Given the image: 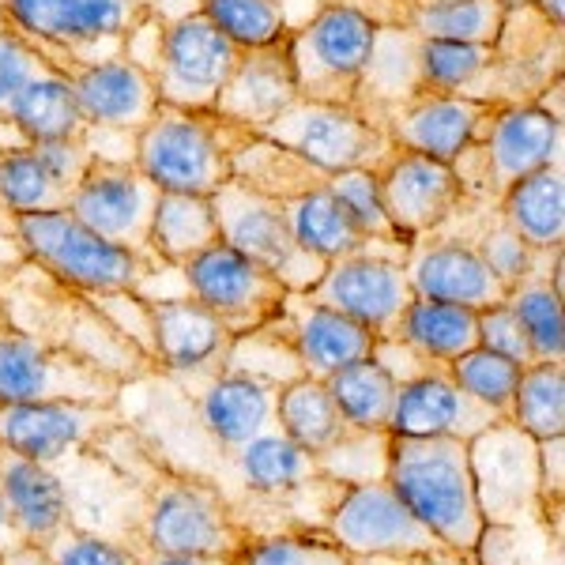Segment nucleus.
I'll return each mask as SVG.
<instances>
[{
	"label": "nucleus",
	"instance_id": "obj_9",
	"mask_svg": "<svg viewBox=\"0 0 565 565\" xmlns=\"http://www.w3.org/2000/svg\"><path fill=\"white\" fill-rule=\"evenodd\" d=\"M468 468L487 527L543 524L540 441L513 418H494L468 441Z\"/></svg>",
	"mask_w": 565,
	"mask_h": 565
},
{
	"label": "nucleus",
	"instance_id": "obj_50",
	"mask_svg": "<svg viewBox=\"0 0 565 565\" xmlns=\"http://www.w3.org/2000/svg\"><path fill=\"white\" fill-rule=\"evenodd\" d=\"M42 72H57V65L12 26H0V125H8L20 90Z\"/></svg>",
	"mask_w": 565,
	"mask_h": 565
},
{
	"label": "nucleus",
	"instance_id": "obj_61",
	"mask_svg": "<svg viewBox=\"0 0 565 565\" xmlns=\"http://www.w3.org/2000/svg\"><path fill=\"white\" fill-rule=\"evenodd\" d=\"M0 565H8V562H0Z\"/></svg>",
	"mask_w": 565,
	"mask_h": 565
},
{
	"label": "nucleus",
	"instance_id": "obj_5",
	"mask_svg": "<svg viewBox=\"0 0 565 565\" xmlns=\"http://www.w3.org/2000/svg\"><path fill=\"white\" fill-rule=\"evenodd\" d=\"M8 218H12L15 245L23 249V257L50 279L84 290V295H140L143 279L154 271V264L106 242L68 207Z\"/></svg>",
	"mask_w": 565,
	"mask_h": 565
},
{
	"label": "nucleus",
	"instance_id": "obj_13",
	"mask_svg": "<svg viewBox=\"0 0 565 565\" xmlns=\"http://www.w3.org/2000/svg\"><path fill=\"white\" fill-rule=\"evenodd\" d=\"M324 532L351 558H418L441 551L437 535L399 501L388 479L354 482L343 490Z\"/></svg>",
	"mask_w": 565,
	"mask_h": 565
},
{
	"label": "nucleus",
	"instance_id": "obj_44",
	"mask_svg": "<svg viewBox=\"0 0 565 565\" xmlns=\"http://www.w3.org/2000/svg\"><path fill=\"white\" fill-rule=\"evenodd\" d=\"M234 565H351V554L328 532H276L245 543Z\"/></svg>",
	"mask_w": 565,
	"mask_h": 565
},
{
	"label": "nucleus",
	"instance_id": "obj_15",
	"mask_svg": "<svg viewBox=\"0 0 565 565\" xmlns=\"http://www.w3.org/2000/svg\"><path fill=\"white\" fill-rule=\"evenodd\" d=\"M159 204V185L132 167V159H95L76 193L68 200V212L87 223L106 242L121 245L159 268L151 253V218Z\"/></svg>",
	"mask_w": 565,
	"mask_h": 565
},
{
	"label": "nucleus",
	"instance_id": "obj_52",
	"mask_svg": "<svg viewBox=\"0 0 565 565\" xmlns=\"http://www.w3.org/2000/svg\"><path fill=\"white\" fill-rule=\"evenodd\" d=\"M34 154L42 159V167L50 170L68 193H76V185L84 181V174L90 170V162L98 159V151L90 148V140H50V143H31Z\"/></svg>",
	"mask_w": 565,
	"mask_h": 565
},
{
	"label": "nucleus",
	"instance_id": "obj_10",
	"mask_svg": "<svg viewBox=\"0 0 565 565\" xmlns=\"http://www.w3.org/2000/svg\"><path fill=\"white\" fill-rule=\"evenodd\" d=\"M212 207L218 218V238L249 260H257L260 268H268L287 290H309L324 276L328 264L302 249L290 234L282 200H271L249 189L245 181L231 178L212 193Z\"/></svg>",
	"mask_w": 565,
	"mask_h": 565
},
{
	"label": "nucleus",
	"instance_id": "obj_51",
	"mask_svg": "<svg viewBox=\"0 0 565 565\" xmlns=\"http://www.w3.org/2000/svg\"><path fill=\"white\" fill-rule=\"evenodd\" d=\"M479 348L494 351V354H501V359L516 362V366H532L535 362L521 317L513 313V306L509 302L479 309Z\"/></svg>",
	"mask_w": 565,
	"mask_h": 565
},
{
	"label": "nucleus",
	"instance_id": "obj_60",
	"mask_svg": "<svg viewBox=\"0 0 565 565\" xmlns=\"http://www.w3.org/2000/svg\"><path fill=\"white\" fill-rule=\"evenodd\" d=\"M505 4H509V8H516V4H524V0H505Z\"/></svg>",
	"mask_w": 565,
	"mask_h": 565
},
{
	"label": "nucleus",
	"instance_id": "obj_38",
	"mask_svg": "<svg viewBox=\"0 0 565 565\" xmlns=\"http://www.w3.org/2000/svg\"><path fill=\"white\" fill-rule=\"evenodd\" d=\"M324 385L351 426H359V430H388L399 385L392 381V373L381 366L373 354L370 359L351 362V366H343L335 373H328Z\"/></svg>",
	"mask_w": 565,
	"mask_h": 565
},
{
	"label": "nucleus",
	"instance_id": "obj_55",
	"mask_svg": "<svg viewBox=\"0 0 565 565\" xmlns=\"http://www.w3.org/2000/svg\"><path fill=\"white\" fill-rule=\"evenodd\" d=\"M535 15H543L551 26H565V0H524Z\"/></svg>",
	"mask_w": 565,
	"mask_h": 565
},
{
	"label": "nucleus",
	"instance_id": "obj_49",
	"mask_svg": "<svg viewBox=\"0 0 565 565\" xmlns=\"http://www.w3.org/2000/svg\"><path fill=\"white\" fill-rule=\"evenodd\" d=\"M479 249V257L490 264V271L501 279V287L513 290L521 287L524 279H532L535 271H543V264L554 257V253H535L532 245L521 242V234L513 231V226L505 223V218L498 215L494 207V223L487 226V231L479 234V242H471Z\"/></svg>",
	"mask_w": 565,
	"mask_h": 565
},
{
	"label": "nucleus",
	"instance_id": "obj_48",
	"mask_svg": "<svg viewBox=\"0 0 565 565\" xmlns=\"http://www.w3.org/2000/svg\"><path fill=\"white\" fill-rule=\"evenodd\" d=\"M39 565H140V551L129 543L106 540V535L84 532L65 524L57 535L31 546Z\"/></svg>",
	"mask_w": 565,
	"mask_h": 565
},
{
	"label": "nucleus",
	"instance_id": "obj_31",
	"mask_svg": "<svg viewBox=\"0 0 565 565\" xmlns=\"http://www.w3.org/2000/svg\"><path fill=\"white\" fill-rule=\"evenodd\" d=\"M276 426L295 445H302L309 457H321L332 445H340L351 430H359V426H351L340 407H335L324 381L306 377V373L279 385Z\"/></svg>",
	"mask_w": 565,
	"mask_h": 565
},
{
	"label": "nucleus",
	"instance_id": "obj_34",
	"mask_svg": "<svg viewBox=\"0 0 565 565\" xmlns=\"http://www.w3.org/2000/svg\"><path fill=\"white\" fill-rule=\"evenodd\" d=\"M218 238V218L212 196L193 193H159L151 218V253L162 268H185L189 260L212 249Z\"/></svg>",
	"mask_w": 565,
	"mask_h": 565
},
{
	"label": "nucleus",
	"instance_id": "obj_19",
	"mask_svg": "<svg viewBox=\"0 0 565 565\" xmlns=\"http://www.w3.org/2000/svg\"><path fill=\"white\" fill-rule=\"evenodd\" d=\"M388 223L404 242L437 234L468 204V189L449 162H437L423 151L392 148L388 159L373 170Z\"/></svg>",
	"mask_w": 565,
	"mask_h": 565
},
{
	"label": "nucleus",
	"instance_id": "obj_46",
	"mask_svg": "<svg viewBox=\"0 0 565 565\" xmlns=\"http://www.w3.org/2000/svg\"><path fill=\"white\" fill-rule=\"evenodd\" d=\"M328 189L343 200V207H348L351 218L359 223V231L366 234L373 245H385V249H407V245H412L399 238L396 226L388 223L373 170H335V174L328 178Z\"/></svg>",
	"mask_w": 565,
	"mask_h": 565
},
{
	"label": "nucleus",
	"instance_id": "obj_53",
	"mask_svg": "<svg viewBox=\"0 0 565 565\" xmlns=\"http://www.w3.org/2000/svg\"><path fill=\"white\" fill-rule=\"evenodd\" d=\"M26 551H31V543H26L20 521H15L12 501H8L4 487H0V562H15V558H23Z\"/></svg>",
	"mask_w": 565,
	"mask_h": 565
},
{
	"label": "nucleus",
	"instance_id": "obj_17",
	"mask_svg": "<svg viewBox=\"0 0 565 565\" xmlns=\"http://www.w3.org/2000/svg\"><path fill=\"white\" fill-rule=\"evenodd\" d=\"M505 103H487V98L468 95H441V90H418L404 103L388 106L377 117V129L396 148L423 151L437 162H460L471 148L487 140L498 109Z\"/></svg>",
	"mask_w": 565,
	"mask_h": 565
},
{
	"label": "nucleus",
	"instance_id": "obj_29",
	"mask_svg": "<svg viewBox=\"0 0 565 565\" xmlns=\"http://www.w3.org/2000/svg\"><path fill=\"white\" fill-rule=\"evenodd\" d=\"M0 487L15 509L26 543L39 546L50 535H57L68 524V498L61 487L57 471L50 463L15 457V452L0 449Z\"/></svg>",
	"mask_w": 565,
	"mask_h": 565
},
{
	"label": "nucleus",
	"instance_id": "obj_24",
	"mask_svg": "<svg viewBox=\"0 0 565 565\" xmlns=\"http://www.w3.org/2000/svg\"><path fill=\"white\" fill-rule=\"evenodd\" d=\"M76 103L84 109L90 132H125L136 136L159 109L151 72L132 57H106L95 65H76L68 72Z\"/></svg>",
	"mask_w": 565,
	"mask_h": 565
},
{
	"label": "nucleus",
	"instance_id": "obj_54",
	"mask_svg": "<svg viewBox=\"0 0 565 565\" xmlns=\"http://www.w3.org/2000/svg\"><path fill=\"white\" fill-rule=\"evenodd\" d=\"M140 565H234V558H200V554H140Z\"/></svg>",
	"mask_w": 565,
	"mask_h": 565
},
{
	"label": "nucleus",
	"instance_id": "obj_21",
	"mask_svg": "<svg viewBox=\"0 0 565 565\" xmlns=\"http://www.w3.org/2000/svg\"><path fill=\"white\" fill-rule=\"evenodd\" d=\"M140 313L148 317V354L154 366L174 377H215L226 366L234 335L226 324L196 298H140Z\"/></svg>",
	"mask_w": 565,
	"mask_h": 565
},
{
	"label": "nucleus",
	"instance_id": "obj_26",
	"mask_svg": "<svg viewBox=\"0 0 565 565\" xmlns=\"http://www.w3.org/2000/svg\"><path fill=\"white\" fill-rule=\"evenodd\" d=\"M494 418L490 407H482L479 399H471L457 381L449 377V370L426 373L396 392V407L388 418V434L399 437H460L471 441L479 430H487Z\"/></svg>",
	"mask_w": 565,
	"mask_h": 565
},
{
	"label": "nucleus",
	"instance_id": "obj_42",
	"mask_svg": "<svg viewBox=\"0 0 565 565\" xmlns=\"http://www.w3.org/2000/svg\"><path fill=\"white\" fill-rule=\"evenodd\" d=\"M196 8L238 50H260V45H271L290 34L282 0H200Z\"/></svg>",
	"mask_w": 565,
	"mask_h": 565
},
{
	"label": "nucleus",
	"instance_id": "obj_6",
	"mask_svg": "<svg viewBox=\"0 0 565 565\" xmlns=\"http://www.w3.org/2000/svg\"><path fill=\"white\" fill-rule=\"evenodd\" d=\"M125 377L90 354L0 324V404H117Z\"/></svg>",
	"mask_w": 565,
	"mask_h": 565
},
{
	"label": "nucleus",
	"instance_id": "obj_59",
	"mask_svg": "<svg viewBox=\"0 0 565 565\" xmlns=\"http://www.w3.org/2000/svg\"><path fill=\"white\" fill-rule=\"evenodd\" d=\"M396 4H404V12H407V4H415V0H396Z\"/></svg>",
	"mask_w": 565,
	"mask_h": 565
},
{
	"label": "nucleus",
	"instance_id": "obj_2",
	"mask_svg": "<svg viewBox=\"0 0 565 565\" xmlns=\"http://www.w3.org/2000/svg\"><path fill=\"white\" fill-rule=\"evenodd\" d=\"M140 482L143 516L140 543L151 554H200V558H238L249 532L234 516L231 501L200 471H185L136 437L132 463H121Z\"/></svg>",
	"mask_w": 565,
	"mask_h": 565
},
{
	"label": "nucleus",
	"instance_id": "obj_33",
	"mask_svg": "<svg viewBox=\"0 0 565 565\" xmlns=\"http://www.w3.org/2000/svg\"><path fill=\"white\" fill-rule=\"evenodd\" d=\"M231 178L245 181L249 189L271 196V200H295L313 189H324L328 178L321 167H313L298 151L282 148V143L268 140V136L253 132L238 151L231 154Z\"/></svg>",
	"mask_w": 565,
	"mask_h": 565
},
{
	"label": "nucleus",
	"instance_id": "obj_1",
	"mask_svg": "<svg viewBox=\"0 0 565 565\" xmlns=\"http://www.w3.org/2000/svg\"><path fill=\"white\" fill-rule=\"evenodd\" d=\"M218 457L223 468L207 479L231 501L249 540L276 532H324L335 501L348 490L321 476L317 460L282 430H268Z\"/></svg>",
	"mask_w": 565,
	"mask_h": 565
},
{
	"label": "nucleus",
	"instance_id": "obj_39",
	"mask_svg": "<svg viewBox=\"0 0 565 565\" xmlns=\"http://www.w3.org/2000/svg\"><path fill=\"white\" fill-rule=\"evenodd\" d=\"M72 193L61 185L31 143L0 151V212L31 215V212H65Z\"/></svg>",
	"mask_w": 565,
	"mask_h": 565
},
{
	"label": "nucleus",
	"instance_id": "obj_25",
	"mask_svg": "<svg viewBox=\"0 0 565 565\" xmlns=\"http://www.w3.org/2000/svg\"><path fill=\"white\" fill-rule=\"evenodd\" d=\"M276 396L279 381H268L260 373L223 370L204 381L196 399L200 426L218 445V452L242 449L253 437L279 430L276 426Z\"/></svg>",
	"mask_w": 565,
	"mask_h": 565
},
{
	"label": "nucleus",
	"instance_id": "obj_11",
	"mask_svg": "<svg viewBox=\"0 0 565 565\" xmlns=\"http://www.w3.org/2000/svg\"><path fill=\"white\" fill-rule=\"evenodd\" d=\"M260 136L298 151L313 167H321L324 174H335V170H377L388 159V151L396 148L385 129H377L354 106L309 103V98H295L282 114L264 125Z\"/></svg>",
	"mask_w": 565,
	"mask_h": 565
},
{
	"label": "nucleus",
	"instance_id": "obj_8",
	"mask_svg": "<svg viewBox=\"0 0 565 565\" xmlns=\"http://www.w3.org/2000/svg\"><path fill=\"white\" fill-rule=\"evenodd\" d=\"M151 12L154 0H4L8 26L39 45L61 76L84 65L87 45L125 42Z\"/></svg>",
	"mask_w": 565,
	"mask_h": 565
},
{
	"label": "nucleus",
	"instance_id": "obj_18",
	"mask_svg": "<svg viewBox=\"0 0 565 565\" xmlns=\"http://www.w3.org/2000/svg\"><path fill=\"white\" fill-rule=\"evenodd\" d=\"M302 295L309 302L359 321L373 335H396L399 317L415 302L404 257H385V253H351V257L328 260L324 276Z\"/></svg>",
	"mask_w": 565,
	"mask_h": 565
},
{
	"label": "nucleus",
	"instance_id": "obj_32",
	"mask_svg": "<svg viewBox=\"0 0 565 565\" xmlns=\"http://www.w3.org/2000/svg\"><path fill=\"white\" fill-rule=\"evenodd\" d=\"M15 132L23 136V143H50V140H84L90 132L84 109L76 103L68 76L61 72H42L31 84L20 90L8 117Z\"/></svg>",
	"mask_w": 565,
	"mask_h": 565
},
{
	"label": "nucleus",
	"instance_id": "obj_28",
	"mask_svg": "<svg viewBox=\"0 0 565 565\" xmlns=\"http://www.w3.org/2000/svg\"><path fill=\"white\" fill-rule=\"evenodd\" d=\"M498 215L521 234V242L535 253H554L565 245V170L562 162L543 167L535 174L505 189L498 196Z\"/></svg>",
	"mask_w": 565,
	"mask_h": 565
},
{
	"label": "nucleus",
	"instance_id": "obj_41",
	"mask_svg": "<svg viewBox=\"0 0 565 565\" xmlns=\"http://www.w3.org/2000/svg\"><path fill=\"white\" fill-rule=\"evenodd\" d=\"M513 313L521 317L527 343H532L535 362H565V313H562V290L551 287L543 271L524 279L521 287L509 290L505 298Z\"/></svg>",
	"mask_w": 565,
	"mask_h": 565
},
{
	"label": "nucleus",
	"instance_id": "obj_35",
	"mask_svg": "<svg viewBox=\"0 0 565 565\" xmlns=\"http://www.w3.org/2000/svg\"><path fill=\"white\" fill-rule=\"evenodd\" d=\"M396 340H404L418 354L449 366L452 359L479 348V309L415 295V302L399 317Z\"/></svg>",
	"mask_w": 565,
	"mask_h": 565
},
{
	"label": "nucleus",
	"instance_id": "obj_47",
	"mask_svg": "<svg viewBox=\"0 0 565 565\" xmlns=\"http://www.w3.org/2000/svg\"><path fill=\"white\" fill-rule=\"evenodd\" d=\"M321 476L354 487V482L385 479L388 468V430H351L340 445L313 457Z\"/></svg>",
	"mask_w": 565,
	"mask_h": 565
},
{
	"label": "nucleus",
	"instance_id": "obj_16",
	"mask_svg": "<svg viewBox=\"0 0 565 565\" xmlns=\"http://www.w3.org/2000/svg\"><path fill=\"white\" fill-rule=\"evenodd\" d=\"M181 276H185L196 302L212 309L234 340L253 335L257 328L276 321L282 298H287V287L268 268L231 249L226 242H215L212 249L189 260Z\"/></svg>",
	"mask_w": 565,
	"mask_h": 565
},
{
	"label": "nucleus",
	"instance_id": "obj_58",
	"mask_svg": "<svg viewBox=\"0 0 565 565\" xmlns=\"http://www.w3.org/2000/svg\"><path fill=\"white\" fill-rule=\"evenodd\" d=\"M0 26H8V20H4V0H0Z\"/></svg>",
	"mask_w": 565,
	"mask_h": 565
},
{
	"label": "nucleus",
	"instance_id": "obj_40",
	"mask_svg": "<svg viewBox=\"0 0 565 565\" xmlns=\"http://www.w3.org/2000/svg\"><path fill=\"white\" fill-rule=\"evenodd\" d=\"M513 418L535 441L565 437V362H532L513 396Z\"/></svg>",
	"mask_w": 565,
	"mask_h": 565
},
{
	"label": "nucleus",
	"instance_id": "obj_45",
	"mask_svg": "<svg viewBox=\"0 0 565 565\" xmlns=\"http://www.w3.org/2000/svg\"><path fill=\"white\" fill-rule=\"evenodd\" d=\"M476 565H562V540L540 521L487 527L476 546Z\"/></svg>",
	"mask_w": 565,
	"mask_h": 565
},
{
	"label": "nucleus",
	"instance_id": "obj_27",
	"mask_svg": "<svg viewBox=\"0 0 565 565\" xmlns=\"http://www.w3.org/2000/svg\"><path fill=\"white\" fill-rule=\"evenodd\" d=\"M298 98L295 68H290L287 39L260 45V50H242L231 79L215 98V114L231 117L245 129L260 132L276 114H282Z\"/></svg>",
	"mask_w": 565,
	"mask_h": 565
},
{
	"label": "nucleus",
	"instance_id": "obj_37",
	"mask_svg": "<svg viewBox=\"0 0 565 565\" xmlns=\"http://www.w3.org/2000/svg\"><path fill=\"white\" fill-rule=\"evenodd\" d=\"M505 0H415L404 12V26L418 39L494 45L505 26Z\"/></svg>",
	"mask_w": 565,
	"mask_h": 565
},
{
	"label": "nucleus",
	"instance_id": "obj_23",
	"mask_svg": "<svg viewBox=\"0 0 565 565\" xmlns=\"http://www.w3.org/2000/svg\"><path fill=\"white\" fill-rule=\"evenodd\" d=\"M407 282L418 298H437V302L468 306V309H490L505 302L509 290L490 271V264L479 257L471 242L457 238H415L407 245Z\"/></svg>",
	"mask_w": 565,
	"mask_h": 565
},
{
	"label": "nucleus",
	"instance_id": "obj_12",
	"mask_svg": "<svg viewBox=\"0 0 565 565\" xmlns=\"http://www.w3.org/2000/svg\"><path fill=\"white\" fill-rule=\"evenodd\" d=\"M238 57V45L223 31H215V23L200 8H193L178 20H162L159 50H154L148 72L154 90H159V103L181 109H212Z\"/></svg>",
	"mask_w": 565,
	"mask_h": 565
},
{
	"label": "nucleus",
	"instance_id": "obj_56",
	"mask_svg": "<svg viewBox=\"0 0 565 565\" xmlns=\"http://www.w3.org/2000/svg\"><path fill=\"white\" fill-rule=\"evenodd\" d=\"M399 565H430V554H418V558H404Z\"/></svg>",
	"mask_w": 565,
	"mask_h": 565
},
{
	"label": "nucleus",
	"instance_id": "obj_43",
	"mask_svg": "<svg viewBox=\"0 0 565 565\" xmlns=\"http://www.w3.org/2000/svg\"><path fill=\"white\" fill-rule=\"evenodd\" d=\"M521 373L524 366H516V362L501 359V354L487 348H476L449 362V377L457 381L471 399H479L482 407H490V412L501 418L513 415V396H516V385H521Z\"/></svg>",
	"mask_w": 565,
	"mask_h": 565
},
{
	"label": "nucleus",
	"instance_id": "obj_36",
	"mask_svg": "<svg viewBox=\"0 0 565 565\" xmlns=\"http://www.w3.org/2000/svg\"><path fill=\"white\" fill-rule=\"evenodd\" d=\"M494 76H498L494 45L437 42V39H423V45H418V79H423L426 90L498 103V90L490 87Z\"/></svg>",
	"mask_w": 565,
	"mask_h": 565
},
{
	"label": "nucleus",
	"instance_id": "obj_3",
	"mask_svg": "<svg viewBox=\"0 0 565 565\" xmlns=\"http://www.w3.org/2000/svg\"><path fill=\"white\" fill-rule=\"evenodd\" d=\"M388 487L449 551L476 558L487 532L471 487L468 441L460 437H399L388 434Z\"/></svg>",
	"mask_w": 565,
	"mask_h": 565
},
{
	"label": "nucleus",
	"instance_id": "obj_7",
	"mask_svg": "<svg viewBox=\"0 0 565 565\" xmlns=\"http://www.w3.org/2000/svg\"><path fill=\"white\" fill-rule=\"evenodd\" d=\"M373 39H377V23L343 4H321L313 20L290 26L287 50L298 98L354 106Z\"/></svg>",
	"mask_w": 565,
	"mask_h": 565
},
{
	"label": "nucleus",
	"instance_id": "obj_14",
	"mask_svg": "<svg viewBox=\"0 0 565 565\" xmlns=\"http://www.w3.org/2000/svg\"><path fill=\"white\" fill-rule=\"evenodd\" d=\"M562 117L543 109L540 103L501 106L487 140L471 148V159H479V170L468 181V200L479 196L487 204H498V196L513 181L562 162Z\"/></svg>",
	"mask_w": 565,
	"mask_h": 565
},
{
	"label": "nucleus",
	"instance_id": "obj_4",
	"mask_svg": "<svg viewBox=\"0 0 565 565\" xmlns=\"http://www.w3.org/2000/svg\"><path fill=\"white\" fill-rule=\"evenodd\" d=\"M253 129L215 114L159 103L151 121L132 136V167L159 185V193L212 196L231 181V154Z\"/></svg>",
	"mask_w": 565,
	"mask_h": 565
},
{
	"label": "nucleus",
	"instance_id": "obj_22",
	"mask_svg": "<svg viewBox=\"0 0 565 565\" xmlns=\"http://www.w3.org/2000/svg\"><path fill=\"white\" fill-rule=\"evenodd\" d=\"M264 328L290 351L298 370L317 381H324L328 373L351 366L359 359H370L373 343H377L370 328H362L359 321L328 306L309 302L302 290H287L276 321H268Z\"/></svg>",
	"mask_w": 565,
	"mask_h": 565
},
{
	"label": "nucleus",
	"instance_id": "obj_30",
	"mask_svg": "<svg viewBox=\"0 0 565 565\" xmlns=\"http://www.w3.org/2000/svg\"><path fill=\"white\" fill-rule=\"evenodd\" d=\"M282 215H287L290 234L298 238L302 249H309L313 257L340 260L351 253H381L385 245H373L366 234L359 231V223L351 218V212L343 207V200L332 189H313L306 196L282 200Z\"/></svg>",
	"mask_w": 565,
	"mask_h": 565
},
{
	"label": "nucleus",
	"instance_id": "obj_20",
	"mask_svg": "<svg viewBox=\"0 0 565 565\" xmlns=\"http://www.w3.org/2000/svg\"><path fill=\"white\" fill-rule=\"evenodd\" d=\"M125 423L117 404H0V449L53 463L98 449Z\"/></svg>",
	"mask_w": 565,
	"mask_h": 565
},
{
	"label": "nucleus",
	"instance_id": "obj_57",
	"mask_svg": "<svg viewBox=\"0 0 565 565\" xmlns=\"http://www.w3.org/2000/svg\"><path fill=\"white\" fill-rule=\"evenodd\" d=\"M0 324H8V309H4V298H0Z\"/></svg>",
	"mask_w": 565,
	"mask_h": 565
}]
</instances>
